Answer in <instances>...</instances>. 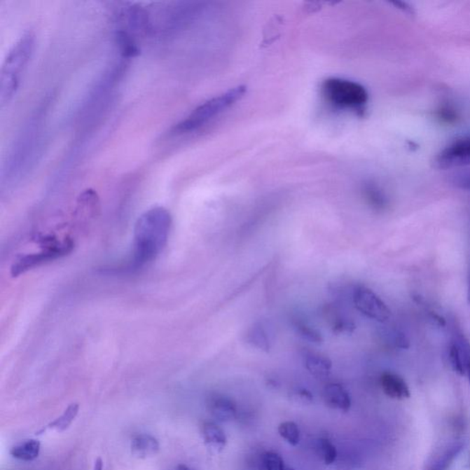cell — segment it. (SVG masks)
Instances as JSON below:
<instances>
[{
  "label": "cell",
  "instance_id": "6da1fadb",
  "mask_svg": "<svg viewBox=\"0 0 470 470\" xmlns=\"http://www.w3.org/2000/svg\"><path fill=\"white\" fill-rule=\"evenodd\" d=\"M172 226L170 212L163 207L148 209L136 221L131 259L126 265L114 271L135 272L156 258L170 237Z\"/></svg>",
  "mask_w": 470,
  "mask_h": 470
},
{
  "label": "cell",
  "instance_id": "7a4b0ae2",
  "mask_svg": "<svg viewBox=\"0 0 470 470\" xmlns=\"http://www.w3.org/2000/svg\"><path fill=\"white\" fill-rule=\"evenodd\" d=\"M34 38L32 34L23 35L8 52L0 75V102L2 105L13 99L20 79L34 51Z\"/></svg>",
  "mask_w": 470,
  "mask_h": 470
},
{
  "label": "cell",
  "instance_id": "3957f363",
  "mask_svg": "<svg viewBox=\"0 0 470 470\" xmlns=\"http://www.w3.org/2000/svg\"><path fill=\"white\" fill-rule=\"evenodd\" d=\"M245 87L239 85L235 88H230L226 93L219 95L207 100L199 107H197L188 115L185 120L177 127V132H191L196 131L208 124L209 121L214 120L215 118L220 116L221 113L226 111L232 106L236 104L244 97L245 94Z\"/></svg>",
  "mask_w": 470,
  "mask_h": 470
},
{
  "label": "cell",
  "instance_id": "277c9868",
  "mask_svg": "<svg viewBox=\"0 0 470 470\" xmlns=\"http://www.w3.org/2000/svg\"><path fill=\"white\" fill-rule=\"evenodd\" d=\"M323 94L327 102L343 111H362L368 100V91L359 83L332 78L324 82Z\"/></svg>",
  "mask_w": 470,
  "mask_h": 470
},
{
  "label": "cell",
  "instance_id": "5b68a950",
  "mask_svg": "<svg viewBox=\"0 0 470 470\" xmlns=\"http://www.w3.org/2000/svg\"><path fill=\"white\" fill-rule=\"evenodd\" d=\"M44 247L41 252L29 254V255L20 257L14 262L11 268V274L14 277L25 273L34 267H38L43 263L51 261L58 257L67 255L71 252L73 248V242L70 239H64V241H57L56 239L50 237L43 241Z\"/></svg>",
  "mask_w": 470,
  "mask_h": 470
},
{
  "label": "cell",
  "instance_id": "8992f818",
  "mask_svg": "<svg viewBox=\"0 0 470 470\" xmlns=\"http://www.w3.org/2000/svg\"><path fill=\"white\" fill-rule=\"evenodd\" d=\"M354 306L362 315L378 323H386L390 318V310L387 304L372 289L357 286L354 289Z\"/></svg>",
  "mask_w": 470,
  "mask_h": 470
},
{
  "label": "cell",
  "instance_id": "52a82bcc",
  "mask_svg": "<svg viewBox=\"0 0 470 470\" xmlns=\"http://www.w3.org/2000/svg\"><path fill=\"white\" fill-rule=\"evenodd\" d=\"M434 163L441 170L470 165V137L458 139L443 148Z\"/></svg>",
  "mask_w": 470,
  "mask_h": 470
},
{
  "label": "cell",
  "instance_id": "ba28073f",
  "mask_svg": "<svg viewBox=\"0 0 470 470\" xmlns=\"http://www.w3.org/2000/svg\"><path fill=\"white\" fill-rule=\"evenodd\" d=\"M380 386L383 392L394 400L403 401L410 398L409 387L406 381L398 374L384 372L380 377Z\"/></svg>",
  "mask_w": 470,
  "mask_h": 470
},
{
  "label": "cell",
  "instance_id": "9c48e42d",
  "mask_svg": "<svg viewBox=\"0 0 470 470\" xmlns=\"http://www.w3.org/2000/svg\"><path fill=\"white\" fill-rule=\"evenodd\" d=\"M324 400L328 407L341 412L347 413L351 408L350 393L341 384H327L324 389Z\"/></svg>",
  "mask_w": 470,
  "mask_h": 470
},
{
  "label": "cell",
  "instance_id": "30bf717a",
  "mask_svg": "<svg viewBox=\"0 0 470 470\" xmlns=\"http://www.w3.org/2000/svg\"><path fill=\"white\" fill-rule=\"evenodd\" d=\"M209 413L219 422H230L237 415V408L230 398L223 395H214L209 401Z\"/></svg>",
  "mask_w": 470,
  "mask_h": 470
},
{
  "label": "cell",
  "instance_id": "8fae6325",
  "mask_svg": "<svg viewBox=\"0 0 470 470\" xmlns=\"http://www.w3.org/2000/svg\"><path fill=\"white\" fill-rule=\"evenodd\" d=\"M132 453L138 458H148L155 456L160 449L158 440L151 434H141L132 440Z\"/></svg>",
  "mask_w": 470,
  "mask_h": 470
},
{
  "label": "cell",
  "instance_id": "7c38bea8",
  "mask_svg": "<svg viewBox=\"0 0 470 470\" xmlns=\"http://www.w3.org/2000/svg\"><path fill=\"white\" fill-rule=\"evenodd\" d=\"M303 357L307 371L313 376L324 378L329 375L333 366V363L329 357L324 354L313 351L307 352Z\"/></svg>",
  "mask_w": 470,
  "mask_h": 470
},
{
  "label": "cell",
  "instance_id": "4fadbf2b",
  "mask_svg": "<svg viewBox=\"0 0 470 470\" xmlns=\"http://www.w3.org/2000/svg\"><path fill=\"white\" fill-rule=\"evenodd\" d=\"M202 434L204 443L212 450L221 452L226 448L227 443L226 434L215 422H204L202 427Z\"/></svg>",
  "mask_w": 470,
  "mask_h": 470
},
{
  "label": "cell",
  "instance_id": "5bb4252c",
  "mask_svg": "<svg viewBox=\"0 0 470 470\" xmlns=\"http://www.w3.org/2000/svg\"><path fill=\"white\" fill-rule=\"evenodd\" d=\"M41 443L38 440L28 439L17 443L11 450V455L18 460L29 462L39 457Z\"/></svg>",
  "mask_w": 470,
  "mask_h": 470
},
{
  "label": "cell",
  "instance_id": "9a60e30c",
  "mask_svg": "<svg viewBox=\"0 0 470 470\" xmlns=\"http://www.w3.org/2000/svg\"><path fill=\"white\" fill-rule=\"evenodd\" d=\"M79 412V405L78 403H72L68 406L63 413V415L56 418L55 421L50 422L46 427L38 431V434L44 433L47 430H54L56 431H64L70 427L72 422L75 421L76 416Z\"/></svg>",
  "mask_w": 470,
  "mask_h": 470
},
{
  "label": "cell",
  "instance_id": "2e32d148",
  "mask_svg": "<svg viewBox=\"0 0 470 470\" xmlns=\"http://www.w3.org/2000/svg\"><path fill=\"white\" fill-rule=\"evenodd\" d=\"M245 340L248 344L256 350L268 352L270 350V341L267 330L261 324H255L248 329Z\"/></svg>",
  "mask_w": 470,
  "mask_h": 470
},
{
  "label": "cell",
  "instance_id": "e0dca14e",
  "mask_svg": "<svg viewBox=\"0 0 470 470\" xmlns=\"http://www.w3.org/2000/svg\"><path fill=\"white\" fill-rule=\"evenodd\" d=\"M364 196L369 205L377 211H383L388 207V198L382 189L373 182L366 183L364 186Z\"/></svg>",
  "mask_w": 470,
  "mask_h": 470
},
{
  "label": "cell",
  "instance_id": "ac0fdd59",
  "mask_svg": "<svg viewBox=\"0 0 470 470\" xmlns=\"http://www.w3.org/2000/svg\"><path fill=\"white\" fill-rule=\"evenodd\" d=\"M449 359H450L451 366L455 372L461 376H466L465 354L456 336L449 347Z\"/></svg>",
  "mask_w": 470,
  "mask_h": 470
},
{
  "label": "cell",
  "instance_id": "d6986e66",
  "mask_svg": "<svg viewBox=\"0 0 470 470\" xmlns=\"http://www.w3.org/2000/svg\"><path fill=\"white\" fill-rule=\"evenodd\" d=\"M294 329L296 333H298V336L305 340V341L312 343L315 345H321L323 344L324 338L322 336V333L319 332L317 329H315V327L310 326V325L307 324L306 323H303V322H297L294 324Z\"/></svg>",
  "mask_w": 470,
  "mask_h": 470
},
{
  "label": "cell",
  "instance_id": "ffe728a7",
  "mask_svg": "<svg viewBox=\"0 0 470 470\" xmlns=\"http://www.w3.org/2000/svg\"><path fill=\"white\" fill-rule=\"evenodd\" d=\"M279 434L291 445H297L300 440V431L293 422H284L279 424Z\"/></svg>",
  "mask_w": 470,
  "mask_h": 470
},
{
  "label": "cell",
  "instance_id": "44dd1931",
  "mask_svg": "<svg viewBox=\"0 0 470 470\" xmlns=\"http://www.w3.org/2000/svg\"><path fill=\"white\" fill-rule=\"evenodd\" d=\"M262 460L265 470H284V460L279 454L267 452L263 455Z\"/></svg>",
  "mask_w": 470,
  "mask_h": 470
},
{
  "label": "cell",
  "instance_id": "7402d4cb",
  "mask_svg": "<svg viewBox=\"0 0 470 470\" xmlns=\"http://www.w3.org/2000/svg\"><path fill=\"white\" fill-rule=\"evenodd\" d=\"M461 449H462V445H455L454 446H452L448 451H446L445 453L443 455L441 458L438 460V462L434 466V468L431 470H445L448 469L449 464H450L454 458L457 457V455L459 453Z\"/></svg>",
  "mask_w": 470,
  "mask_h": 470
},
{
  "label": "cell",
  "instance_id": "603a6c76",
  "mask_svg": "<svg viewBox=\"0 0 470 470\" xmlns=\"http://www.w3.org/2000/svg\"><path fill=\"white\" fill-rule=\"evenodd\" d=\"M319 443H320L322 455H323L324 463L326 464V465H332L333 463H335L337 458L336 446L328 439H321Z\"/></svg>",
  "mask_w": 470,
  "mask_h": 470
},
{
  "label": "cell",
  "instance_id": "cb8c5ba5",
  "mask_svg": "<svg viewBox=\"0 0 470 470\" xmlns=\"http://www.w3.org/2000/svg\"><path fill=\"white\" fill-rule=\"evenodd\" d=\"M333 333L342 335V333H350L354 330V325L352 322L344 320V319H339L333 322Z\"/></svg>",
  "mask_w": 470,
  "mask_h": 470
},
{
  "label": "cell",
  "instance_id": "d4e9b609",
  "mask_svg": "<svg viewBox=\"0 0 470 470\" xmlns=\"http://www.w3.org/2000/svg\"><path fill=\"white\" fill-rule=\"evenodd\" d=\"M457 340H459L461 347L463 348L464 354H465V369L466 376L469 377L470 382V344L468 340L462 335H457Z\"/></svg>",
  "mask_w": 470,
  "mask_h": 470
},
{
  "label": "cell",
  "instance_id": "484cf974",
  "mask_svg": "<svg viewBox=\"0 0 470 470\" xmlns=\"http://www.w3.org/2000/svg\"><path fill=\"white\" fill-rule=\"evenodd\" d=\"M454 184L457 187L470 191V173L461 174L454 177Z\"/></svg>",
  "mask_w": 470,
  "mask_h": 470
},
{
  "label": "cell",
  "instance_id": "4316f807",
  "mask_svg": "<svg viewBox=\"0 0 470 470\" xmlns=\"http://www.w3.org/2000/svg\"><path fill=\"white\" fill-rule=\"evenodd\" d=\"M296 397L303 403H312L313 401V396L312 393L305 389H298L295 393Z\"/></svg>",
  "mask_w": 470,
  "mask_h": 470
},
{
  "label": "cell",
  "instance_id": "83f0119b",
  "mask_svg": "<svg viewBox=\"0 0 470 470\" xmlns=\"http://www.w3.org/2000/svg\"><path fill=\"white\" fill-rule=\"evenodd\" d=\"M94 470H103V461L102 458H97L95 461Z\"/></svg>",
  "mask_w": 470,
  "mask_h": 470
},
{
  "label": "cell",
  "instance_id": "f1b7e54d",
  "mask_svg": "<svg viewBox=\"0 0 470 470\" xmlns=\"http://www.w3.org/2000/svg\"><path fill=\"white\" fill-rule=\"evenodd\" d=\"M175 470H194V469L189 468V466H188L187 465H183V464H181V465L177 466Z\"/></svg>",
  "mask_w": 470,
  "mask_h": 470
},
{
  "label": "cell",
  "instance_id": "f546056e",
  "mask_svg": "<svg viewBox=\"0 0 470 470\" xmlns=\"http://www.w3.org/2000/svg\"><path fill=\"white\" fill-rule=\"evenodd\" d=\"M288 470H294V469H288Z\"/></svg>",
  "mask_w": 470,
  "mask_h": 470
}]
</instances>
